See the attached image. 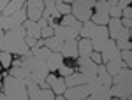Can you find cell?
Returning <instances> with one entry per match:
<instances>
[{
    "instance_id": "23",
    "label": "cell",
    "mask_w": 132,
    "mask_h": 100,
    "mask_svg": "<svg viewBox=\"0 0 132 100\" xmlns=\"http://www.w3.org/2000/svg\"><path fill=\"white\" fill-rule=\"evenodd\" d=\"M25 2H27V0H11L9 4H7V7L2 11V14H4V16H11V14H14L16 11H20L21 7H25Z\"/></svg>"
},
{
    "instance_id": "47",
    "label": "cell",
    "mask_w": 132,
    "mask_h": 100,
    "mask_svg": "<svg viewBox=\"0 0 132 100\" xmlns=\"http://www.w3.org/2000/svg\"><path fill=\"white\" fill-rule=\"evenodd\" d=\"M2 37H4V33H0V40H2Z\"/></svg>"
},
{
    "instance_id": "28",
    "label": "cell",
    "mask_w": 132,
    "mask_h": 100,
    "mask_svg": "<svg viewBox=\"0 0 132 100\" xmlns=\"http://www.w3.org/2000/svg\"><path fill=\"white\" fill-rule=\"evenodd\" d=\"M122 26L123 28H130L132 25V9L127 5V7H123L122 9Z\"/></svg>"
},
{
    "instance_id": "29",
    "label": "cell",
    "mask_w": 132,
    "mask_h": 100,
    "mask_svg": "<svg viewBox=\"0 0 132 100\" xmlns=\"http://www.w3.org/2000/svg\"><path fill=\"white\" fill-rule=\"evenodd\" d=\"M90 21H92V23H95V25H108V21H109V14L95 12V14H92Z\"/></svg>"
},
{
    "instance_id": "27",
    "label": "cell",
    "mask_w": 132,
    "mask_h": 100,
    "mask_svg": "<svg viewBox=\"0 0 132 100\" xmlns=\"http://www.w3.org/2000/svg\"><path fill=\"white\" fill-rule=\"evenodd\" d=\"M95 23H92L90 20L88 21H83V25H81V30H79V35L81 37H85V39H90L92 37V33H93V30H95Z\"/></svg>"
},
{
    "instance_id": "20",
    "label": "cell",
    "mask_w": 132,
    "mask_h": 100,
    "mask_svg": "<svg viewBox=\"0 0 132 100\" xmlns=\"http://www.w3.org/2000/svg\"><path fill=\"white\" fill-rule=\"evenodd\" d=\"M42 44L51 51H62L63 48V40L58 39L56 35H51V37H46V39H42Z\"/></svg>"
},
{
    "instance_id": "33",
    "label": "cell",
    "mask_w": 132,
    "mask_h": 100,
    "mask_svg": "<svg viewBox=\"0 0 132 100\" xmlns=\"http://www.w3.org/2000/svg\"><path fill=\"white\" fill-rule=\"evenodd\" d=\"M0 63H2V67H9L11 65V53L0 51Z\"/></svg>"
},
{
    "instance_id": "35",
    "label": "cell",
    "mask_w": 132,
    "mask_h": 100,
    "mask_svg": "<svg viewBox=\"0 0 132 100\" xmlns=\"http://www.w3.org/2000/svg\"><path fill=\"white\" fill-rule=\"evenodd\" d=\"M58 72H60V76H62V77H65V76H69V74H72L74 70H72L71 67H65V65L62 63L60 67H58Z\"/></svg>"
},
{
    "instance_id": "7",
    "label": "cell",
    "mask_w": 132,
    "mask_h": 100,
    "mask_svg": "<svg viewBox=\"0 0 132 100\" xmlns=\"http://www.w3.org/2000/svg\"><path fill=\"white\" fill-rule=\"evenodd\" d=\"M78 65H79V72H81L83 76H85V83H88L92 77H95L97 76V69H99V65L95 63V61H92L90 58H78Z\"/></svg>"
},
{
    "instance_id": "48",
    "label": "cell",
    "mask_w": 132,
    "mask_h": 100,
    "mask_svg": "<svg viewBox=\"0 0 132 100\" xmlns=\"http://www.w3.org/2000/svg\"><path fill=\"white\" fill-rule=\"evenodd\" d=\"M0 67H2V63H0Z\"/></svg>"
},
{
    "instance_id": "9",
    "label": "cell",
    "mask_w": 132,
    "mask_h": 100,
    "mask_svg": "<svg viewBox=\"0 0 132 100\" xmlns=\"http://www.w3.org/2000/svg\"><path fill=\"white\" fill-rule=\"evenodd\" d=\"M109 91H111V97H118V98H123V100L132 98V86L130 84H114V86L111 84Z\"/></svg>"
},
{
    "instance_id": "18",
    "label": "cell",
    "mask_w": 132,
    "mask_h": 100,
    "mask_svg": "<svg viewBox=\"0 0 132 100\" xmlns=\"http://www.w3.org/2000/svg\"><path fill=\"white\" fill-rule=\"evenodd\" d=\"M92 51H93V48H92V40L83 37V39L78 42V54L83 56V58H90Z\"/></svg>"
},
{
    "instance_id": "8",
    "label": "cell",
    "mask_w": 132,
    "mask_h": 100,
    "mask_svg": "<svg viewBox=\"0 0 132 100\" xmlns=\"http://www.w3.org/2000/svg\"><path fill=\"white\" fill-rule=\"evenodd\" d=\"M101 58H102L104 63H106V61H109V60H114V58H120V49H118L116 42H114L113 39L106 40L104 48L101 49Z\"/></svg>"
},
{
    "instance_id": "12",
    "label": "cell",
    "mask_w": 132,
    "mask_h": 100,
    "mask_svg": "<svg viewBox=\"0 0 132 100\" xmlns=\"http://www.w3.org/2000/svg\"><path fill=\"white\" fill-rule=\"evenodd\" d=\"M60 53L63 54V58H78V56H79V54H78V40L76 39L65 40Z\"/></svg>"
},
{
    "instance_id": "46",
    "label": "cell",
    "mask_w": 132,
    "mask_h": 100,
    "mask_svg": "<svg viewBox=\"0 0 132 100\" xmlns=\"http://www.w3.org/2000/svg\"><path fill=\"white\" fill-rule=\"evenodd\" d=\"M86 2H90V4H93V5H95V2H97V0H86Z\"/></svg>"
},
{
    "instance_id": "42",
    "label": "cell",
    "mask_w": 132,
    "mask_h": 100,
    "mask_svg": "<svg viewBox=\"0 0 132 100\" xmlns=\"http://www.w3.org/2000/svg\"><path fill=\"white\" fill-rule=\"evenodd\" d=\"M9 2H11V0H0V11H4V9H5Z\"/></svg>"
},
{
    "instance_id": "34",
    "label": "cell",
    "mask_w": 132,
    "mask_h": 100,
    "mask_svg": "<svg viewBox=\"0 0 132 100\" xmlns=\"http://www.w3.org/2000/svg\"><path fill=\"white\" fill-rule=\"evenodd\" d=\"M120 58L125 60L127 67H130V63H132V53H130V49H120Z\"/></svg>"
},
{
    "instance_id": "38",
    "label": "cell",
    "mask_w": 132,
    "mask_h": 100,
    "mask_svg": "<svg viewBox=\"0 0 132 100\" xmlns=\"http://www.w3.org/2000/svg\"><path fill=\"white\" fill-rule=\"evenodd\" d=\"M90 60H92V61H95V63H97V65H99V63H102L101 53H99V51H95V53H93V51H92V54H90Z\"/></svg>"
},
{
    "instance_id": "17",
    "label": "cell",
    "mask_w": 132,
    "mask_h": 100,
    "mask_svg": "<svg viewBox=\"0 0 132 100\" xmlns=\"http://www.w3.org/2000/svg\"><path fill=\"white\" fill-rule=\"evenodd\" d=\"M114 77V84H130L132 86V72H130V67H123L116 76H113Z\"/></svg>"
},
{
    "instance_id": "1",
    "label": "cell",
    "mask_w": 132,
    "mask_h": 100,
    "mask_svg": "<svg viewBox=\"0 0 132 100\" xmlns=\"http://www.w3.org/2000/svg\"><path fill=\"white\" fill-rule=\"evenodd\" d=\"M4 93L5 98L9 100H27L28 93H27V86H25V79L9 76L4 79Z\"/></svg>"
},
{
    "instance_id": "41",
    "label": "cell",
    "mask_w": 132,
    "mask_h": 100,
    "mask_svg": "<svg viewBox=\"0 0 132 100\" xmlns=\"http://www.w3.org/2000/svg\"><path fill=\"white\" fill-rule=\"evenodd\" d=\"M129 4H130V0H118V7H120V9H123V7H127Z\"/></svg>"
},
{
    "instance_id": "36",
    "label": "cell",
    "mask_w": 132,
    "mask_h": 100,
    "mask_svg": "<svg viewBox=\"0 0 132 100\" xmlns=\"http://www.w3.org/2000/svg\"><path fill=\"white\" fill-rule=\"evenodd\" d=\"M109 16H113V18H120V16H122V9H120L118 5L109 7Z\"/></svg>"
},
{
    "instance_id": "44",
    "label": "cell",
    "mask_w": 132,
    "mask_h": 100,
    "mask_svg": "<svg viewBox=\"0 0 132 100\" xmlns=\"http://www.w3.org/2000/svg\"><path fill=\"white\" fill-rule=\"evenodd\" d=\"M72 2H74V0H63V4H69V5H71Z\"/></svg>"
},
{
    "instance_id": "4",
    "label": "cell",
    "mask_w": 132,
    "mask_h": 100,
    "mask_svg": "<svg viewBox=\"0 0 132 100\" xmlns=\"http://www.w3.org/2000/svg\"><path fill=\"white\" fill-rule=\"evenodd\" d=\"M109 39V32H108V26L106 25H97L95 26V30H93V33H92V48H93V51H99L101 53V49L104 48V44H106V40Z\"/></svg>"
},
{
    "instance_id": "22",
    "label": "cell",
    "mask_w": 132,
    "mask_h": 100,
    "mask_svg": "<svg viewBox=\"0 0 132 100\" xmlns=\"http://www.w3.org/2000/svg\"><path fill=\"white\" fill-rule=\"evenodd\" d=\"M123 67H125V65H123L122 58H114V60L106 61V70H108L111 76H116V74H118V72H120Z\"/></svg>"
},
{
    "instance_id": "16",
    "label": "cell",
    "mask_w": 132,
    "mask_h": 100,
    "mask_svg": "<svg viewBox=\"0 0 132 100\" xmlns=\"http://www.w3.org/2000/svg\"><path fill=\"white\" fill-rule=\"evenodd\" d=\"M46 63H48L50 72H55V70H58V67L63 63V54H62L60 51H51V54H50V58L46 60Z\"/></svg>"
},
{
    "instance_id": "5",
    "label": "cell",
    "mask_w": 132,
    "mask_h": 100,
    "mask_svg": "<svg viewBox=\"0 0 132 100\" xmlns=\"http://www.w3.org/2000/svg\"><path fill=\"white\" fill-rule=\"evenodd\" d=\"M21 67L27 70L28 74L34 72V70H41V69H48V63L46 60H41V58H37V56H34V54H23V60H21ZM50 70V69H48Z\"/></svg>"
},
{
    "instance_id": "39",
    "label": "cell",
    "mask_w": 132,
    "mask_h": 100,
    "mask_svg": "<svg viewBox=\"0 0 132 100\" xmlns=\"http://www.w3.org/2000/svg\"><path fill=\"white\" fill-rule=\"evenodd\" d=\"M35 40H37V39H34V37H30V35H27V37H25V42H27V46H28V48H32V46L35 44Z\"/></svg>"
},
{
    "instance_id": "31",
    "label": "cell",
    "mask_w": 132,
    "mask_h": 100,
    "mask_svg": "<svg viewBox=\"0 0 132 100\" xmlns=\"http://www.w3.org/2000/svg\"><path fill=\"white\" fill-rule=\"evenodd\" d=\"M95 12L109 14V4H108L106 0H97V2H95Z\"/></svg>"
},
{
    "instance_id": "32",
    "label": "cell",
    "mask_w": 132,
    "mask_h": 100,
    "mask_svg": "<svg viewBox=\"0 0 132 100\" xmlns=\"http://www.w3.org/2000/svg\"><path fill=\"white\" fill-rule=\"evenodd\" d=\"M56 9H58V12H60V16L71 14V5H69V4H63V2H60V0H56Z\"/></svg>"
},
{
    "instance_id": "15",
    "label": "cell",
    "mask_w": 132,
    "mask_h": 100,
    "mask_svg": "<svg viewBox=\"0 0 132 100\" xmlns=\"http://www.w3.org/2000/svg\"><path fill=\"white\" fill-rule=\"evenodd\" d=\"M23 26H25V30H27V35H30L34 39H41V26H39V23L37 21H32V20H27L23 21Z\"/></svg>"
},
{
    "instance_id": "30",
    "label": "cell",
    "mask_w": 132,
    "mask_h": 100,
    "mask_svg": "<svg viewBox=\"0 0 132 100\" xmlns=\"http://www.w3.org/2000/svg\"><path fill=\"white\" fill-rule=\"evenodd\" d=\"M11 76H14V77H20V79H25V77L28 76V72L23 69L21 65H14V67L11 69Z\"/></svg>"
},
{
    "instance_id": "45",
    "label": "cell",
    "mask_w": 132,
    "mask_h": 100,
    "mask_svg": "<svg viewBox=\"0 0 132 100\" xmlns=\"http://www.w3.org/2000/svg\"><path fill=\"white\" fill-rule=\"evenodd\" d=\"M5 98V93H0V100H4Z\"/></svg>"
},
{
    "instance_id": "37",
    "label": "cell",
    "mask_w": 132,
    "mask_h": 100,
    "mask_svg": "<svg viewBox=\"0 0 132 100\" xmlns=\"http://www.w3.org/2000/svg\"><path fill=\"white\" fill-rule=\"evenodd\" d=\"M51 35H53V28H51L50 25H48V26H44V28L41 30V37H42V39H46V37H51Z\"/></svg>"
},
{
    "instance_id": "2",
    "label": "cell",
    "mask_w": 132,
    "mask_h": 100,
    "mask_svg": "<svg viewBox=\"0 0 132 100\" xmlns=\"http://www.w3.org/2000/svg\"><path fill=\"white\" fill-rule=\"evenodd\" d=\"M0 51H7V53H14V54H30V48L27 46L25 39L11 35L7 32H4V37L0 40Z\"/></svg>"
},
{
    "instance_id": "11",
    "label": "cell",
    "mask_w": 132,
    "mask_h": 100,
    "mask_svg": "<svg viewBox=\"0 0 132 100\" xmlns=\"http://www.w3.org/2000/svg\"><path fill=\"white\" fill-rule=\"evenodd\" d=\"M46 83L50 84V88H53V91L56 93V95H63V91H65V79L63 77H56V76H53V74H48L46 76Z\"/></svg>"
},
{
    "instance_id": "21",
    "label": "cell",
    "mask_w": 132,
    "mask_h": 100,
    "mask_svg": "<svg viewBox=\"0 0 132 100\" xmlns=\"http://www.w3.org/2000/svg\"><path fill=\"white\" fill-rule=\"evenodd\" d=\"M97 77H99V81H101L104 86H111L113 84V76L106 70V65H102V63H99V69H97Z\"/></svg>"
},
{
    "instance_id": "19",
    "label": "cell",
    "mask_w": 132,
    "mask_h": 100,
    "mask_svg": "<svg viewBox=\"0 0 132 100\" xmlns=\"http://www.w3.org/2000/svg\"><path fill=\"white\" fill-rule=\"evenodd\" d=\"M122 21H120V18H109V21H108V32H109V37H111L113 40L118 37V33L122 32Z\"/></svg>"
},
{
    "instance_id": "3",
    "label": "cell",
    "mask_w": 132,
    "mask_h": 100,
    "mask_svg": "<svg viewBox=\"0 0 132 100\" xmlns=\"http://www.w3.org/2000/svg\"><path fill=\"white\" fill-rule=\"evenodd\" d=\"M92 7H93V4L90 2H86V0H74L71 5V11H72V16L76 18V20L83 21H88L92 18Z\"/></svg>"
},
{
    "instance_id": "25",
    "label": "cell",
    "mask_w": 132,
    "mask_h": 100,
    "mask_svg": "<svg viewBox=\"0 0 132 100\" xmlns=\"http://www.w3.org/2000/svg\"><path fill=\"white\" fill-rule=\"evenodd\" d=\"M30 53L34 54V56H37V58H41V60H48L51 54V49H48L46 46H42V48H39V46H32L30 48Z\"/></svg>"
},
{
    "instance_id": "24",
    "label": "cell",
    "mask_w": 132,
    "mask_h": 100,
    "mask_svg": "<svg viewBox=\"0 0 132 100\" xmlns=\"http://www.w3.org/2000/svg\"><path fill=\"white\" fill-rule=\"evenodd\" d=\"M88 97L93 98V100H109V98H111V91H109L108 86H102V88H99V90L92 91Z\"/></svg>"
},
{
    "instance_id": "13",
    "label": "cell",
    "mask_w": 132,
    "mask_h": 100,
    "mask_svg": "<svg viewBox=\"0 0 132 100\" xmlns=\"http://www.w3.org/2000/svg\"><path fill=\"white\" fill-rule=\"evenodd\" d=\"M25 86H27V93H28V98L30 100H41V88L39 84L35 83L34 79H30L28 76L25 77Z\"/></svg>"
},
{
    "instance_id": "40",
    "label": "cell",
    "mask_w": 132,
    "mask_h": 100,
    "mask_svg": "<svg viewBox=\"0 0 132 100\" xmlns=\"http://www.w3.org/2000/svg\"><path fill=\"white\" fill-rule=\"evenodd\" d=\"M37 23H39V26H41V28H44V26H48V25H50V20H48V18H41Z\"/></svg>"
},
{
    "instance_id": "10",
    "label": "cell",
    "mask_w": 132,
    "mask_h": 100,
    "mask_svg": "<svg viewBox=\"0 0 132 100\" xmlns=\"http://www.w3.org/2000/svg\"><path fill=\"white\" fill-rule=\"evenodd\" d=\"M53 35H56V37L62 39L63 42L78 37V33L72 30L71 26H65V25H55V26H53Z\"/></svg>"
},
{
    "instance_id": "26",
    "label": "cell",
    "mask_w": 132,
    "mask_h": 100,
    "mask_svg": "<svg viewBox=\"0 0 132 100\" xmlns=\"http://www.w3.org/2000/svg\"><path fill=\"white\" fill-rule=\"evenodd\" d=\"M85 83V76H83L81 72L79 74H69V76H65V86L69 88V86H76V84H83Z\"/></svg>"
},
{
    "instance_id": "14",
    "label": "cell",
    "mask_w": 132,
    "mask_h": 100,
    "mask_svg": "<svg viewBox=\"0 0 132 100\" xmlns=\"http://www.w3.org/2000/svg\"><path fill=\"white\" fill-rule=\"evenodd\" d=\"M114 40H116L118 49H130L132 44L129 42V40H130V28H122V32L118 33V37Z\"/></svg>"
},
{
    "instance_id": "6",
    "label": "cell",
    "mask_w": 132,
    "mask_h": 100,
    "mask_svg": "<svg viewBox=\"0 0 132 100\" xmlns=\"http://www.w3.org/2000/svg\"><path fill=\"white\" fill-rule=\"evenodd\" d=\"M88 95H90V90H88V86L85 83L83 84H76V86H69L63 91V97L67 100H85Z\"/></svg>"
},
{
    "instance_id": "43",
    "label": "cell",
    "mask_w": 132,
    "mask_h": 100,
    "mask_svg": "<svg viewBox=\"0 0 132 100\" xmlns=\"http://www.w3.org/2000/svg\"><path fill=\"white\" fill-rule=\"evenodd\" d=\"M108 4H109V7H113V5H118V0H106Z\"/></svg>"
}]
</instances>
